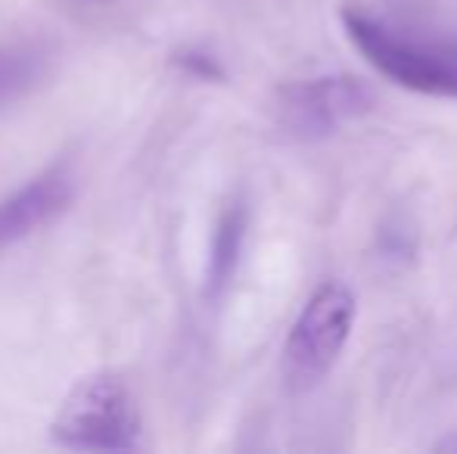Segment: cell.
Here are the masks:
<instances>
[{"instance_id": "obj_1", "label": "cell", "mask_w": 457, "mask_h": 454, "mask_svg": "<svg viewBox=\"0 0 457 454\" xmlns=\"http://www.w3.org/2000/svg\"><path fill=\"white\" fill-rule=\"evenodd\" d=\"M343 25L358 54L392 85L429 97H457V44L402 35L364 10H343Z\"/></svg>"}, {"instance_id": "obj_2", "label": "cell", "mask_w": 457, "mask_h": 454, "mask_svg": "<svg viewBox=\"0 0 457 454\" xmlns=\"http://www.w3.org/2000/svg\"><path fill=\"white\" fill-rule=\"evenodd\" d=\"M358 299L343 280H324L302 305L283 345V380L293 392L314 389L349 345Z\"/></svg>"}, {"instance_id": "obj_3", "label": "cell", "mask_w": 457, "mask_h": 454, "mask_svg": "<svg viewBox=\"0 0 457 454\" xmlns=\"http://www.w3.org/2000/svg\"><path fill=\"white\" fill-rule=\"evenodd\" d=\"M140 411L115 374H91L66 395L54 417V439L75 451H131L140 445Z\"/></svg>"}, {"instance_id": "obj_4", "label": "cell", "mask_w": 457, "mask_h": 454, "mask_svg": "<svg viewBox=\"0 0 457 454\" xmlns=\"http://www.w3.org/2000/svg\"><path fill=\"white\" fill-rule=\"evenodd\" d=\"M373 106V91L352 75H324L289 85L280 94V119L295 137H327Z\"/></svg>"}, {"instance_id": "obj_5", "label": "cell", "mask_w": 457, "mask_h": 454, "mask_svg": "<svg viewBox=\"0 0 457 454\" xmlns=\"http://www.w3.org/2000/svg\"><path fill=\"white\" fill-rule=\"evenodd\" d=\"M72 194L75 181L66 165H54L44 175L31 177L25 187L12 190L6 200H0V249L60 219L72 202Z\"/></svg>"}, {"instance_id": "obj_6", "label": "cell", "mask_w": 457, "mask_h": 454, "mask_svg": "<svg viewBox=\"0 0 457 454\" xmlns=\"http://www.w3.org/2000/svg\"><path fill=\"white\" fill-rule=\"evenodd\" d=\"M37 75H41V60H37V54L0 47V103L22 97L37 81Z\"/></svg>"}, {"instance_id": "obj_7", "label": "cell", "mask_w": 457, "mask_h": 454, "mask_svg": "<svg viewBox=\"0 0 457 454\" xmlns=\"http://www.w3.org/2000/svg\"><path fill=\"white\" fill-rule=\"evenodd\" d=\"M240 240H243V215L240 209H230L221 219V225H218L215 252H212V286L228 284V277L234 274Z\"/></svg>"}, {"instance_id": "obj_8", "label": "cell", "mask_w": 457, "mask_h": 454, "mask_svg": "<svg viewBox=\"0 0 457 454\" xmlns=\"http://www.w3.org/2000/svg\"><path fill=\"white\" fill-rule=\"evenodd\" d=\"M178 66H184L187 72L199 75V78H221V66H218L212 56L196 54V50H190V54H178Z\"/></svg>"}, {"instance_id": "obj_9", "label": "cell", "mask_w": 457, "mask_h": 454, "mask_svg": "<svg viewBox=\"0 0 457 454\" xmlns=\"http://www.w3.org/2000/svg\"><path fill=\"white\" fill-rule=\"evenodd\" d=\"M452 445H454V449H457V439H454V442H452Z\"/></svg>"}]
</instances>
